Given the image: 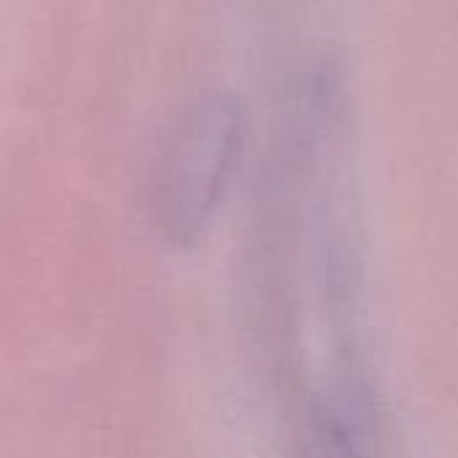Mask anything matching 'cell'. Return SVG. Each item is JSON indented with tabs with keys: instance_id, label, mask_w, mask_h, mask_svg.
Masks as SVG:
<instances>
[{
	"instance_id": "obj_1",
	"label": "cell",
	"mask_w": 458,
	"mask_h": 458,
	"mask_svg": "<svg viewBox=\"0 0 458 458\" xmlns=\"http://www.w3.org/2000/svg\"><path fill=\"white\" fill-rule=\"evenodd\" d=\"M242 148V113L228 97L199 99L174 126L158 169V215L169 233L193 236L215 209Z\"/></svg>"
}]
</instances>
